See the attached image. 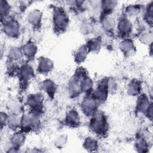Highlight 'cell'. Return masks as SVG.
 I'll use <instances>...</instances> for the list:
<instances>
[{
  "label": "cell",
  "mask_w": 153,
  "mask_h": 153,
  "mask_svg": "<svg viewBox=\"0 0 153 153\" xmlns=\"http://www.w3.org/2000/svg\"><path fill=\"white\" fill-rule=\"evenodd\" d=\"M53 20L54 29L57 32H61L66 29L68 23V18L63 9L60 8H57L55 9L53 16Z\"/></svg>",
  "instance_id": "6da1fadb"
},
{
  "label": "cell",
  "mask_w": 153,
  "mask_h": 153,
  "mask_svg": "<svg viewBox=\"0 0 153 153\" xmlns=\"http://www.w3.org/2000/svg\"><path fill=\"white\" fill-rule=\"evenodd\" d=\"M90 126L91 129L98 134H103L108 130L107 123L103 115H99L93 118L90 121Z\"/></svg>",
  "instance_id": "7a4b0ae2"
},
{
  "label": "cell",
  "mask_w": 153,
  "mask_h": 153,
  "mask_svg": "<svg viewBox=\"0 0 153 153\" xmlns=\"http://www.w3.org/2000/svg\"><path fill=\"white\" fill-rule=\"evenodd\" d=\"M19 29L18 23L14 20H10L4 24V30L5 33L10 36H14L17 34Z\"/></svg>",
  "instance_id": "3957f363"
},
{
  "label": "cell",
  "mask_w": 153,
  "mask_h": 153,
  "mask_svg": "<svg viewBox=\"0 0 153 153\" xmlns=\"http://www.w3.org/2000/svg\"><path fill=\"white\" fill-rule=\"evenodd\" d=\"M96 103L93 99H87L82 104V108L85 114L92 115L96 109Z\"/></svg>",
  "instance_id": "277c9868"
},
{
  "label": "cell",
  "mask_w": 153,
  "mask_h": 153,
  "mask_svg": "<svg viewBox=\"0 0 153 153\" xmlns=\"http://www.w3.org/2000/svg\"><path fill=\"white\" fill-rule=\"evenodd\" d=\"M42 97L41 95L37 94H33L30 95L28 99V104L29 105L32 107L33 109H39L40 106L42 104Z\"/></svg>",
  "instance_id": "5b68a950"
},
{
  "label": "cell",
  "mask_w": 153,
  "mask_h": 153,
  "mask_svg": "<svg viewBox=\"0 0 153 153\" xmlns=\"http://www.w3.org/2000/svg\"><path fill=\"white\" fill-rule=\"evenodd\" d=\"M131 30V23L127 19H122L119 23V31L120 34L123 36L127 35L130 32Z\"/></svg>",
  "instance_id": "8992f818"
},
{
  "label": "cell",
  "mask_w": 153,
  "mask_h": 153,
  "mask_svg": "<svg viewBox=\"0 0 153 153\" xmlns=\"http://www.w3.org/2000/svg\"><path fill=\"white\" fill-rule=\"evenodd\" d=\"M79 116L77 112L72 110L70 111L67 117H66V121L68 124L71 125V126H76L79 123Z\"/></svg>",
  "instance_id": "52a82bcc"
},
{
  "label": "cell",
  "mask_w": 153,
  "mask_h": 153,
  "mask_svg": "<svg viewBox=\"0 0 153 153\" xmlns=\"http://www.w3.org/2000/svg\"><path fill=\"white\" fill-rule=\"evenodd\" d=\"M53 67V63L49 59L43 58L39 62V68L41 72H48Z\"/></svg>",
  "instance_id": "ba28073f"
},
{
  "label": "cell",
  "mask_w": 153,
  "mask_h": 153,
  "mask_svg": "<svg viewBox=\"0 0 153 153\" xmlns=\"http://www.w3.org/2000/svg\"><path fill=\"white\" fill-rule=\"evenodd\" d=\"M44 89L45 90L46 92H47V93H48L50 95H53V93L55 91V85L53 83V82H52L51 81H45V82H44Z\"/></svg>",
  "instance_id": "9c48e42d"
},
{
  "label": "cell",
  "mask_w": 153,
  "mask_h": 153,
  "mask_svg": "<svg viewBox=\"0 0 153 153\" xmlns=\"http://www.w3.org/2000/svg\"><path fill=\"white\" fill-rule=\"evenodd\" d=\"M36 47H35L34 44H33L32 42H29L25 45L24 51L26 55H27L28 56H33L35 53L36 50Z\"/></svg>",
  "instance_id": "30bf717a"
},
{
  "label": "cell",
  "mask_w": 153,
  "mask_h": 153,
  "mask_svg": "<svg viewBox=\"0 0 153 153\" xmlns=\"http://www.w3.org/2000/svg\"><path fill=\"white\" fill-rule=\"evenodd\" d=\"M87 47H84V46H82V47H81L78 51L76 53V56H75V58L77 60H79V61H82L83 59L85 58L86 54L85 53L87 52Z\"/></svg>",
  "instance_id": "8fae6325"
},
{
  "label": "cell",
  "mask_w": 153,
  "mask_h": 153,
  "mask_svg": "<svg viewBox=\"0 0 153 153\" xmlns=\"http://www.w3.org/2000/svg\"><path fill=\"white\" fill-rule=\"evenodd\" d=\"M24 138L25 137L23 135L17 133L15 135H14V136L13 137L12 142L16 146H20L22 144V143L23 142Z\"/></svg>",
  "instance_id": "7c38bea8"
},
{
  "label": "cell",
  "mask_w": 153,
  "mask_h": 153,
  "mask_svg": "<svg viewBox=\"0 0 153 153\" xmlns=\"http://www.w3.org/2000/svg\"><path fill=\"white\" fill-rule=\"evenodd\" d=\"M21 51L17 48H13L10 52V58L12 60H17L21 57Z\"/></svg>",
  "instance_id": "4fadbf2b"
},
{
  "label": "cell",
  "mask_w": 153,
  "mask_h": 153,
  "mask_svg": "<svg viewBox=\"0 0 153 153\" xmlns=\"http://www.w3.org/2000/svg\"><path fill=\"white\" fill-rule=\"evenodd\" d=\"M121 47L124 52L126 51L130 52L132 50V48L133 47V46L132 42H130V41H125L123 42H122Z\"/></svg>",
  "instance_id": "5bb4252c"
},
{
  "label": "cell",
  "mask_w": 153,
  "mask_h": 153,
  "mask_svg": "<svg viewBox=\"0 0 153 153\" xmlns=\"http://www.w3.org/2000/svg\"><path fill=\"white\" fill-rule=\"evenodd\" d=\"M9 11V6L8 4L6 1H1V16H5L7 15Z\"/></svg>",
  "instance_id": "9a60e30c"
},
{
  "label": "cell",
  "mask_w": 153,
  "mask_h": 153,
  "mask_svg": "<svg viewBox=\"0 0 153 153\" xmlns=\"http://www.w3.org/2000/svg\"><path fill=\"white\" fill-rule=\"evenodd\" d=\"M99 43L100 41L98 39H92L88 42V48H90L93 50H96V49L99 48Z\"/></svg>",
  "instance_id": "2e32d148"
},
{
  "label": "cell",
  "mask_w": 153,
  "mask_h": 153,
  "mask_svg": "<svg viewBox=\"0 0 153 153\" xmlns=\"http://www.w3.org/2000/svg\"><path fill=\"white\" fill-rule=\"evenodd\" d=\"M138 86H139V85L138 84V83H137L136 82H132L130 83V85H129V88H128V91L130 92H133L134 91V94L136 93L137 92V90H138Z\"/></svg>",
  "instance_id": "e0dca14e"
},
{
  "label": "cell",
  "mask_w": 153,
  "mask_h": 153,
  "mask_svg": "<svg viewBox=\"0 0 153 153\" xmlns=\"http://www.w3.org/2000/svg\"><path fill=\"white\" fill-rule=\"evenodd\" d=\"M8 125L11 128H16V127L18 125L19 123L17 122V119L15 117H12L11 118H9Z\"/></svg>",
  "instance_id": "ac0fdd59"
},
{
  "label": "cell",
  "mask_w": 153,
  "mask_h": 153,
  "mask_svg": "<svg viewBox=\"0 0 153 153\" xmlns=\"http://www.w3.org/2000/svg\"><path fill=\"white\" fill-rule=\"evenodd\" d=\"M86 146L87 149H93V148H96V142L95 140H93L92 139H88L86 141Z\"/></svg>",
  "instance_id": "d6986e66"
},
{
  "label": "cell",
  "mask_w": 153,
  "mask_h": 153,
  "mask_svg": "<svg viewBox=\"0 0 153 153\" xmlns=\"http://www.w3.org/2000/svg\"><path fill=\"white\" fill-rule=\"evenodd\" d=\"M6 121H8V117H7L6 114L5 113L1 112V126L4 124L5 123Z\"/></svg>",
  "instance_id": "ffe728a7"
}]
</instances>
